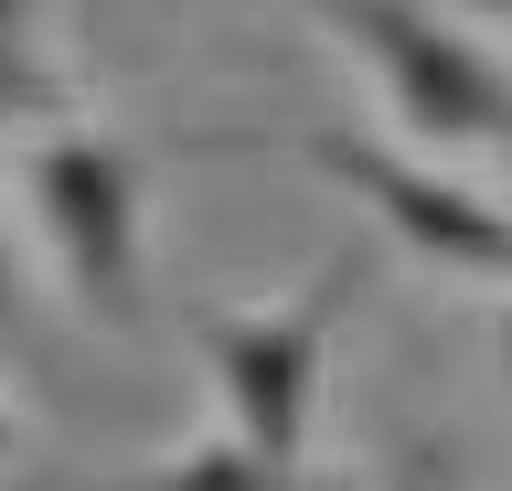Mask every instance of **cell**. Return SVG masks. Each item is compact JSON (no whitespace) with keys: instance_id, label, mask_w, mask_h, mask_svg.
Returning <instances> with one entry per match:
<instances>
[{"instance_id":"cell-10","label":"cell","mask_w":512,"mask_h":491,"mask_svg":"<svg viewBox=\"0 0 512 491\" xmlns=\"http://www.w3.org/2000/svg\"><path fill=\"white\" fill-rule=\"evenodd\" d=\"M502 385H512V310H502Z\"/></svg>"},{"instance_id":"cell-7","label":"cell","mask_w":512,"mask_h":491,"mask_svg":"<svg viewBox=\"0 0 512 491\" xmlns=\"http://www.w3.org/2000/svg\"><path fill=\"white\" fill-rule=\"evenodd\" d=\"M384 491H448V481H438V470H427V459H406V470H395V481H384Z\"/></svg>"},{"instance_id":"cell-6","label":"cell","mask_w":512,"mask_h":491,"mask_svg":"<svg viewBox=\"0 0 512 491\" xmlns=\"http://www.w3.org/2000/svg\"><path fill=\"white\" fill-rule=\"evenodd\" d=\"M64 107V75L32 54V0H0V139L22 118H54Z\"/></svg>"},{"instance_id":"cell-2","label":"cell","mask_w":512,"mask_h":491,"mask_svg":"<svg viewBox=\"0 0 512 491\" xmlns=\"http://www.w3.org/2000/svg\"><path fill=\"white\" fill-rule=\"evenodd\" d=\"M310 11L374 65V86L395 97V118L416 139H438V150H512V75L470 33H448L427 0H310Z\"/></svg>"},{"instance_id":"cell-9","label":"cell","mask_w":512,"mask_h":491,"mask_svg":"<svg viewBox=\"0 0 512 491\" xmlns=\"http://www.w3.org/2000/svg\"><path fill=\"white\" fill-rule=\"evenodd\" d=\"M11 449H22V417H11V395H0V459H11Z\"/></svg>"},{"instance_id":"cell-8","label":"cell","mask_w":512,"mask_h":491,"mask_svg":"<svg viewBox=\"0 0 512 491\" xmlns=\"http://www.w3.org/2000/svg\"><path fill=\"white\" fill-rule=\"evenodd\" d=\"M11 310H22V289H11V235H0V331H11Z\"/></svg>"},{"instance_id":"cell-5","label":"cell","mask_w":512,"mask_h":491,"mask_svg":"<svg viewBox=\"0 0 512 491\" xmlns=\"http://www.w3.org/2000/svg\"><path fill=\"white\" fill-rule=\"evenodd\" d=\"M107 491H299V470L256 459L246 438L224 427V438H203L192 459H171V470H139V481H107Z\"/></svg>"},{"instance_id":"cell-1","label":"cell","mask_w":512,"mask_h":491,"mask_svg":"<svg viewBox=\"0 0 512 491\" xmlns=\"http://www.w3.org/2000/svg\"><path fill=\"white\" fill-rule=\"evenodd\" d=\"M352 246L310 267V289L278 299V310H182L192 342L214 353V385H224V417L256 459L299 470V438H310V395H320V353H331V321L352 299Z\"/></svg>"},{"instance_id":"cell-4","label":"cell","mask_w":512,"mask_h":491,"mask_svg":"<svg viewBox=\"0 0 512 491\" xmlns=\"http://www.w3.org/2000/svg\"><path fill=\"white\" fill-rule=\"evenodd\" d=\"M288 150L320 161L342 193H363L384 214V235H406L416 257L459 267V278H502V289H512V214L480 203L470 182H438V171L395 161L384 139H352V129H288Z\"/></svg>"},{"instance_id":"cell-3","label":"cell","mask_w":512,"mask_h":491,"mask_svg":"<svg viewBox=\"0 0 512 491\" xmlns=\"http://www.w3.org/2000/svg\"><path fill=\"white\" fill-rule=\"evenodd\" d=\"M32 214L54 235L64 278L96 321L139 331L150 321V289H139V171H128L118 139H43L32 150Z\"/></svg>"},{"instance_id":"cell-11","label":"cell","mask_w":512,"mask_h":491,"mask_svg":"<svg viewBox=\"0 0 512 491\" xmlns=\"http://www.w3.org/2000/svg\"><path fill=\"white\" fill-rule=\"evenodd\" d=\"M480 11H512V0H480Z\"/></svg>"}]
</instances>
